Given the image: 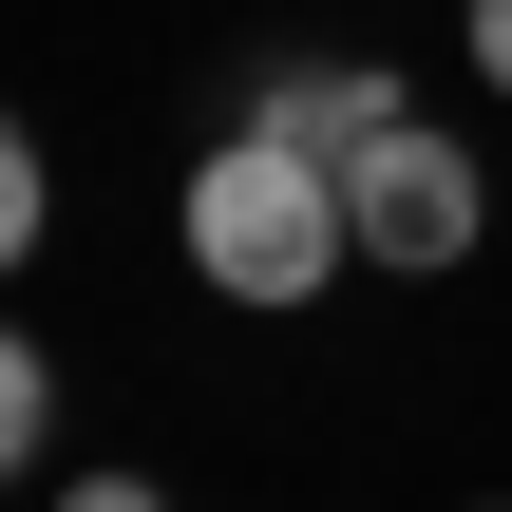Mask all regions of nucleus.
Wrapping results in <instances>:
<instances>
[{"label":"nucleus","instance_id":"1","mask_svg":"<svg viewBox=\"0 0 512 512\" xmlns=\"http://www.w3.org/2000/svg\"><path fill=\"white\" fill-rule=\"evenodd\" d=\"M171 228H190V285H209V304H266V323L323 304V285L361 266V228H342V152H285L266 114H247L228 152H190V209H171Z\"/></svg>","mask_w":512,"mask_h":512},{"label":"nucleus","instance_id":"3","mask_svg":"<svg viewBox=\"0 0 512 512\" xmlns=\"http://www.w3.org/2000/svg\"><path fill=\"white\" fill-rule=\"evenodd\" d=\"M418 95L380 76V57H304V76H266V133L285 152H361V133H399Z\"/></svg>","mask_w":512,"mask_h":512},{"label":"nucleus","instance_id":"4","mask_svg":"<svg viewBox=\"0 0 512 512\" xmlns=\"http://www.w3.org/2000/svg\"><path fill=\"white\" fill-rule=\"evenodd\" d=\"M0 456H57V361L0 342Z\"/></svg>","mask_w":512,"mask_h":512},{"label":"nucleus","instance_id":"7","mask_svg":"<svg viewBox=\"0 0 512 512\" xmlns=\"http://www.w3.org/2000/svg\"><path fill=\"white\" fill-rule=\"evenodd\" d=\"M494 512H512V494H494Z\"/></svg>","mask_w":512,"mask_h":512},{"label":"nucleus","instance_id":"2","mask_svg":"<svg viewBox=\"0 0 512 512\" xmlns=\"http://www.w3.org/2000/svg\"><path fill=\"white\" fill-rule=\"evenodd\" d=\"M342 228H361V266L437 285V266H475V228H494V171H475L437 114H399V133H361V152H342Z\"/></svg>","mask_w":512,"mask_h":512},{"label":"nucleus","instance_id":"6","mask_svg":"<svg viewBox=\"0 0 512 512\" xmlns=\"http://www.w3.org/2000/svg\"><path fill=\"white\" fill-rule=\"evenodd\" d=\"M475 76H494V95H512V0H475Z\"/></svg>","mask_w":512,"mask_h":512},{"label":"nucleus","instance_id":"5","mask_svg":"<svg viewBox=\"0 0 512 512\" xmlns=\"http://www.w3.org/2000/svg\"><path fill=\"white\" fill-rule=\"evenodd\" d=\"M57 512H171V494H152V475H76Z\"/></svg>","mask_w":512,"mask_h":512}]
</instances>
